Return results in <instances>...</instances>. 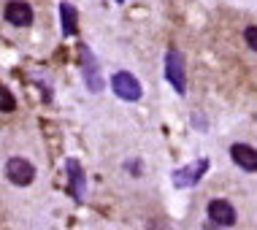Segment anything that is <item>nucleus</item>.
Listing matches in <instances>:
<instances>
[{"mask_svg":"<svg viewBox=\"0 0 257 230\" xmlns=\"http://www.w3.org/2000/svg\"><path fill=\"white\" fill-rule=\"evenodd\" d=\"M165 79L171 81V87L176 89L179 95H184V89H187L184 54H182V52H176V49H171V52L165 54Z\"/></svg>","mask_w":257,"mask_h":230,"instance_id":"obj_1","label":"nucleus"},{"mask_svg":"<svg viewBox=\"0 0 257 230\" xmlns=\"http://www.w3.org/2000/svg\"><path fill=\"white\" fill-rule=\"evenodd\" d=\"M111 87H114L116 97H122V100H138L141 97V84H138V79L133 73H114V79H111Z\"/></svg>","mask_w":257,"mask_h":230,"instance_id":"obj_2","label":"nucleus"},{"mask_svg":"<svg viewBox=\"0 0 257 230\" xmlns=\"http://www.w3.org/2000/svg\"><path fill=\"white\" fill-rule=\"evenodd\" d=\"M6 176H9V182H14V184L27 187L33 179H36V168L22 157H11L9 163H6Z\"/></svg>","mask_w":257,"mask_h":230,"instance_id":"obj_3","label":"nucleus"},{"mask_svg":"<svg viewBox=\"0 0 257 230\" xmlns=\"http://www.w3.org/2000/svg\"><path fill=\"white\" fill-rule=\"evenodd\" d=\"M208 171V160H195L192 165H184V168L173 171V184L182 190V187H192L200 182V176Z\"/></svg>","mask_w":257,"mask_h":230,"instance_id":"obj_4","label":"nucleus"},{"mask_svg":"<svg viewBox=\"0 0 257 230\" xmlns=\"http://www.w3.org/2000/svg\"><path fill=\"white\" fill-rule=\"evenodd\" d=\"M3 17H6V22H11L17 27L33 25V9H30V3H25V0H9L6 9H3Z\"/></svg>","mask_w":257,"mask_h":230,"instance_id":"obj_5","label":"nucleus"},{"mask_svg":"<svg viewBox=\"0 0 257 230\" xmlns=\"http://www.w3.org/2000/svg\"><path fill=\"white\" fill-rule=\"evenodd\" d=\"M208 219H211L214 225L230 227V225H235V208L227 203V200H211V203H208Z\"/></svg>","mask_w":257,"mask_h":230,"instance_id":"obj_6","label":"nucleus"},{"mask_svg":"<svg viewBox=\"0 0 257 230\" xmlns=\"http://www.w3.org/2000/svg\"><path fill=\"white\" fill-rule=\"evenodd\" d=\"M230 157H233V160H235V163H238L244 171H249V173H254V171H257V152H254V146L233 144Z\"/></svg>","mask_w":257,"mask_h":230,"instance_id":"obj_7","label":"nucleus"},{"mask_svg":"<svg viewBox=\"0 0 257 230\" xmlns=\"http://www.w3.org/2000/svg\"><path fill=\"white\" fill-rule=\"evenodd\" d=\"M81 57H84V79L89 84V92H100L103 89V79L98 73V65H95V57L87 46H81Z\"/></svg>","mask_w":257,"mask_h":230,"instance_id":"obj_8","label":"nucleus"},{"mask_svg":"<svg viewBox=\"0 0 257 230\" xmlns=\"http://www.w3.org/2000/svg\"><path fill=\"white\" fill-rule=\"evenodd\" d=\"M68 173H71V195L76 200L84 198V171L76 160H68Z\"/></svg>","mask_w":257,"mask_h":230,"instance_id":"obj_9","label":"nucleus"},{"mask_svg":"<svg viewBox=\"0 0 257 230\" xmlns=\"http://www.w3.org/2000/svg\"><path fill=\"white\" fill-rule=\"evenodd\" d=\"M60 14H62V33H65V36H73L76 33V9L71 3H62Z\"/></svg>","mask_w":257,"mask_h":230,"instance_id":"obj_10","label":"nucleus"},{"mask_svg":"<svg viewBox=\"0 0 257 230\" xmlns=\"http://www.w3.org/2000/svg\"><path fill=\"white\" fill-rule=\"evenodd\" d=\"M14 108H17V100H14L11 89H6L0 84V111H14Z\"/></svg>","mask_w":257,"mask_h":230,"instance_id":"obj_11","label":"nucleus"},{"mask_svg":"<svg viewBox=\"0 0 257 230\" xmlns=\"http://www.w3.org/2000/svg\"><path fill=\"white\" fill-rule=\"evenodd\" d=\"M244 38H246V44H249V49H252V52H254V49H257V27H254V25H249V27H246Z\"/></svg>","mask_w":257,"mask_h":230,"instance_id":"obj_12","label":"nucleus"}]
</instances>
